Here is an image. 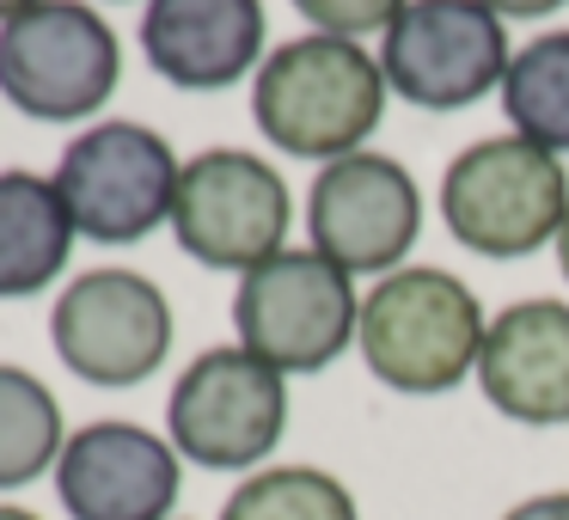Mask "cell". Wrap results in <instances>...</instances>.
I'll return each mask as SVG.
<instances>
[{
  "label": "cell",
  "instance_id": "ffe728a7",
  "mask_svg": "<svg viewBox=\"0 0 569 520\" xmlns=\"http://www.w3.org/2000/svg\"><path fill=\"white\" fill-rule=\"evenodd\" d=\"M502 520H569V490H545V496H527L515 502Z\"/></svg>",
  "mask_w": 569,
  "mask_h": 520
},
{
  "label": "cell",
  "instance_id": "8992f818",
  "mask_svg": "<svg viewBox=\"0 0 569 520\" xmlns=\"http://www.w3.org/2000/svg\"><path fill=\"white\" fill-rule=\"evenodd\" d=\"M356 288L349 276L337 270L331 258L319 251H276L270 263L239 276V294H233V331L239 349H251L258 361H270L276 373H319L356 343Z\"/></svg>",
  "mask_w": 569,
  "mask_h": 520
},
{
  "label": "cell",
  "instance_id": "d6986e66",
  "mask_svg": "<svg viewBox=\"0 0 569 520\" xmlns=\"http://www.w3.org/2000/svg\"><path fill=\"white\" fill-rule=\"evenodd\" d=\"M410 0H295V13L312 19L325 38H361V31H386Z\"/></svg>",
  "mask_w": 569,
  "mask_h": 520
},
{
  "label": "cell",
  "instance_id": "277c9868",
  "mask_svg": "<svg viewBox=\"0 0 569 520\" xmlns=\"http://www.w3.org/2000/svg\"><path fill=\"white\" fill-rule=\"evenodd\" d=\"M123 80V43L87 0H38L0 26V99L38 123H87Z\"/></svg>",
  "mask_w": 569,
  "mask_h": 520
},
{
  "label": "cell",
  "instance_id": "44dd1931",
  "mask_svg": "<svg viewBox=\"0 0 569 520\" xmlns=\"http://www.w3.org/2000/svg\"><path fill=\"white\" fill-rule=\"evenodd\" d=\"M490 13H502V19H539V13H551V7H563V0H483Z\"/></svg>",
  "mask_w": 569,
  "mask_h": 520
},
{
  "label": "cell",
  "instance_id": "6da1fadb",
  "mask_svg": "<svg viewBox=\"0 0 569 520\" xmlns=\"http://www.w3.org/2000/svg\"><path fill=\"white\" fill-rule=\"evenodd\" d=\"M251 117L270 148L295 160H349L386 117V74L356 38H288L251 80Z\"/></svg>",
  "mask_w": 569,
  "mask_h": 520
},
{
  "label": "cell",
  "instance_id": "7a4b0ae2",
  "mask_svg": "<svg viewBox=\"0 0 569 520\" xmlns=\"http://www.w3.org/2000/svg\"><path fill=\"white\" fill-rule=\"evenodd\" d=\"M483 307L459 276L447 270H392L368 300H361L356 343L361 361L380 386L405 398L453 392L483 356Z\"/></svg>",
  "mask_w": 569,
  "mask_h": 520
},
{
  "label": "cell",
  "instance_id": "30bf717a",
  "mask_svg": "<svg viewBox=\"0 0 569 520\" xmlns=\"http://www.w3.org/2000/svg\"><path fill=\"white\" fill-rule=\"evenodd\" d=\"M288 221H295V202L270 160L246 148H202L197 160H184L172 233L197 263L239 276L258 270L276 251H288Z\"/></svg>",
  "mask_w": 569,
  "mask_h": 520
},
{
  "label": "cell",
  "instance_id": "3957f363",
  "mask_svg": "<svg viewBox=\"0 0 569 520\" xmlns=\"http://www.w3.org/2000/svg\"><path fill=\"white\" fill-rule=\"evenodd\" d=\"M441 221L478 258H527L569 221L563 160L520 136L471 141L441 178Z\"/></svg>",
  "mask_w": 569,
  "mask_h": 520
},
{
  "label": "cell",
  "instance_id": "9c48e42d",
  "mask_svg": "<svg viewBox=\"0 0 569 520\" xmlns=\"http://www.w3.org/2000/svg\"><path fill=\"white\" fill-rule=\"evenodd\" d=\"M508 62V26L483 0H410L386 26L380 74L417 111H466L502 87Z\"/></svg>",
  "mask_w": 569,
  "mask_h": 520
},
{
  "label": "cell",
  "instance_id": "7402d4cb",
  "mask_svg": "<svg viewBox=\"0 0 569 520\" xmlns=\"http://www.w3.org/2000/svg\"><path fill=\"white\" fill-rule=\"evenodd\" d=\"M26 7H38V0H0V26H7V19H19Z\"/></svg>",
  "mask_w": 569,
  "mask_h": 520
},
{
  "label": "cell",
  "instance_id": "2e32d148",
  "mask_svg": "<svg viewBox=\"0 0 569 520\" xmlns=\"http://www.w3.org/2000/svg\"><path fill=\"white\" fill-rule=\"evenodd\" d=\"M68 447V422L56 392L19 361H0V490H26L56 471Z\"/></svg>",
  "mask_w": 569,
  "mask_h": 520
},
{
  "label": "cell",
  "instance_id": "ac0fdd59",
  "mask_svg": "<svg viewBox=\"0 0 569 520\" xmlns=\"http://www.w3.org/2000/svg\"><path fill=\"white\" fill-rule=\"evenodd\" d=\"M221 520H361L356 496L319 466H270L251 471L227 496Z\"/></svg>",
  "mask_w": 569,
  "mask_h": 520
},
{
  "label": "cell",
  "instance_id": "603a6c76",
  "mask_svg": "<svg viewBox=\"0 0 569 520\" xmlns=\"http://www.w3.org/2000/svg\"><path fill=\"white\" fill-rule=\"evenodd\" d=\"M0 520H43V514H31V508H19V502H0Z\"/></svg>",
  "mask_w": 569,
  "mask_h": 520
},
{
  "label": "cell",
  "instance_id": "cb8c5ba5",
  "mask_svg": "<svg viewBox=\"0 0 569 520\" xmlns=\"http://www.w3.org/2000/svg\"><path fill=\"white\" fill-rule=\"evenodd\" d=\"M557 263H563V282H569V221H563V233H557Z\"/></svg>",
  "mask_w": 569,
  "mask_h": 520
},
{
  "label": "cell",
  "instance_id": "4fadbf2b",
  "mask_svg": "<svg viewBox=\"0 0 569 520\" xmlns=\"http://www.w3.org/2000/svg\"><path fill=\"white\" fill-rule=\"evenodd\" d=\"M263 0H148L141 56L178 92H227L263 68Z\"/></svg>",
  "mask_w": 569,
  "mask_h": 520
},
{
  "label": "cell",
  "instance_id": "52a82bcc",
  "mask_svg": "<svg viewBox=\"0 0 569 520\" xmlns=\"http://www.w3.org/2000/svg\"><path fill=\"white\" fill-rule=\"evenodd\" d=\"M288 429V386L251 349H202L166 398V441L202 471H251Z\"/></svg>",
  "mask_w": 569,
  "mask_h": 520
},
{
  "label": "cell",
  "instance_id": "8fae6325",
  "mask_svg": "<svg viewBox=\"0 0 569 520\" xmlns=\"http://www.w3.org/2000/svg\"><path fill=\"white\" fill-rule=\"evenodd\" d=\"M307 227H312V251L331 258L343 276H373V270L392 276V263L422 233L417 178L386 153L331 160L307 190Z\"/></svg>",
  "mask_w": 569,
  "mask_h": 520
},
{
  "label": "cell",
  "instance_id": "7c38bea8",
  "mask_svg": "<svg viewBox=\"0 0 569 520\" xmlns=\"http://www.w3.org/2000/svg\"><path fill=\"white\" fill-rule=\"evenodd\" d=\"M184 459L172 441L123 417L87 422L56 459V496L68 520H172Z\"/></svg>",
  "mask_w": 569,
  "mask_h": 520
},
{
  "label": "cell",
  "instance_id": "ba28073f",
  "mask_svg": "<svg viewBox=\"0 0 569 520\" xmlns=\"http://www.w3.org/2000/svg\"><path fill=\"white\" fill-rule=\"evenodd\" d=\"M50 343L74 380L99 386V392H123V386L153 380L160 361L172 356V300L148 276L104 263L56 294Z\"/></svg>",
  "mask_w": 569,
  "mask_h": 520
},
{
  "label": "cell",
  "instance_id": "5b68a950",
  "mask_svg": "<svg viewBox=\"0 0 569 520\" xmlns=\"http://www.w3.org/2000/svg\"><path fill=\"white\" fill-rule=\"evenodd\" d=\"M56 190L68 202V221L92 246H141L172 221L178 166L172 141L148 123H92L56 160Z\"/></svg>",
  "mask_w": 569,
  "mask_h": 520
},
{
  "label": "cell",
  "instance_id": "e0dca14e",
  "mask_svg": "<svg viewBox=\"0 0 569 520\" xmlns=\"http://www.w3.org/2000/svg\"><path fill=\"white\" fill-rule=\"evenodd\" d=\"M502 111L520 141L569 153V31H545L527 50H515L502 74Z\"/></svg>",
  "mask_w": 569,
  "mask_h": 520
},
{
  "label": "cell",
  "instance_id": "9a60e30c",
  "mask_svg": "<svg viewBox=\"0 0 569 520\" xmlns=\"http://www.w3.org/2000/svg\"><path fill=\"white\" fill-rule=\"evenodd\" d=\"M74 221L56 190V178H38L26 166L0 172V300H31L68 270Z\"/></svg>",
  "mask_w": 569,
  "mask_h": 520
},
{
  "label": "cell",
  "instance_id": "5bb4252c",
  "mask_svg": "<svg viewBox=\"0 0 569 520\" xmlns=\"http://www.w3.org/2000/svg\"><path fill=\"white\" fill-rule=\"evenodd\" d=\"M478 386L502 417L527 429L569 422V307L563 300H515L490 319L478 356Z\"/></svg>",
  "mask_w": 569,
  "mask_h": 520
}]
</instances>
